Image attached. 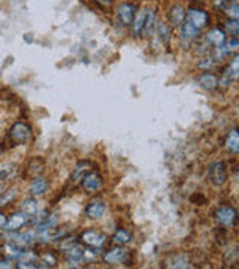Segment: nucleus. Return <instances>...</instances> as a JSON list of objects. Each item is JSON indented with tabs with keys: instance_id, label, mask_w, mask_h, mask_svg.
Masks as SVG:
<instances>
[{
	"instance_id": "obj_11",
	"label": "nucleus",
	"mask_w": 239,
	"mask_h": 269,
	"mask_svg": "<svg viewBox=\"0 0 239 269\" xmlns=\"http://www.w3.org/2000/svg\"><path fill=\"white\" fill-rule=\"evenodd\" d=\"M167 21L173 27H179L185 21V9L181 4H173L167 12Z\"/></svg>"
},
{
	"instance_id": "obj_22",
	"label": "nucleus",
	"mask_w": 239,
	"mask_h": 269,
	"mask_svg": "<svg viewBox=\"0 0 239 269\" xmlns=\"http://www.w3.org/2000/svg\"><path fill=\"white\" fill-rule=\"evenodd\" d=\"M66 254H67V260H69V262L79 263V262H82L84 257H85V250H82V248L76 244L75 247H72L70 250H67Z\"/></svg>"
},
{
	"instance_id": "obj_4",
	"label": "nucleus",
	"mask_w": 239,
	"mask_h": 269,
	"mask_svg": "<svg viewBox=\"0 0 239 269\" xmlns=\"http://www.w3.org/2000/svg\"><path fill=\"white\" fill-rule=\"evenodd\" d=\"M136 4L134 3H128V1H124L121 3L118 7H117V12H115V18H117V24L120 27H128L136 15Z\"/></svg>"
},
{
	"instance_id": "obj_21",
	"label": "nucleus",
	"mask_w": 239,
	"mask_h": 269,
	"mask_svg": "<svg viewBox=\"0 0 239 269\" xmlns=\"http://www.w3.org/2000/svg\"><path fill=\"white\" fill-rule=\"evenodd\" d=\"M167 266L169 268H188V257L185 254H173L167 259Z\"/></svg>"
},
{
	"instance_id": "obj_10",
	"label": "nucleus",
	"mask_w": 239,
	"mask_h": 269,
	"mask_svg": "<svg viewBox=\"0 0 239 269\" xmlns=\"http://www.w3.org/2000/svg\"><path fill=\"white\" fill-rule=\"evenodd\" d=\"M30 220V215L27 214V212H24V211H19V212H16V214H13L7 221H6V224H4V229L6 230H9V232H13V230H18V229H21L27 221Z\"/></svg>"
},
{
	"instance_id": "obj_25",
	"label": "nucleus",
	"mask_w": 239,
	"mask_h": 269,
	"mask_svg": "<svg viewBox=\"0 0 239 269\" xmlns=\"http://www.w3.org/2000/svg\"><path fill=\"white\" fill-rule=\"evenodd\" d=\"M21 211L27 212L30 217L36 215L37 214V202L34 199H27L22 202V206H21Z\"/></svg>"
},
{
	"instance_id": "obj_16",
	"label": "nucleus",
	"mask_w": 239,
	"mask_h": 269,
	"mask_svg": "<svg viewBox=\"0 0 239 269\" xmlns=\"http://www.w3.org/2000/svg\"><path fill=\"white\" fill-rule=\"evenodd\" d=\"M155 27H157V13H155V10L148 9V12H146V18H145V25H143L142 36H143V37H149V36L154 33Z\"/></svg>"
},
{
	"instance_id": "obj_32",
	"label": "nucleus",
	"mask_w": 239,
	"mask_h": 269,
	"mask_svg": "<svg viewBox=\"0 0 239 269\" xmlns=\"http://www.w3.org/2000/svg\"><path fill=\"white\" fill-rule=\"evenodd\" d=\"M6 221H7V220H6V217H4V215H3V214L0 212V227H4Z\"/></svg>"
},
{
	"instance_id": "obj_24",
	"label": "nucleus",
	"mask_w": 239,
	"mask_h": 269,
	"mask_svg": "<svg viewBox=\"0 0 239 269\" xmlns=\"http://www.w3.org/2000/svg\"><path fill=\"white\" fill-rule=\"evenodd\" d=\"M233 81L238 78V75H239V57L235 54L233 57H232V60H230V63H229V66L226 67V70H224Z\"/></svg>"
},
{
	"instance_id": "obj_8",
	"label": "nucleus",
	"mask_w": 239,
	"mask_h": 269,
	"mask_svg": "<svg viewBox=\"0 0 239 269\" xmlns=\"http://www.w3.org/2000/svg\"><path fill=\"white\" fill-rule=\"evenodd\" d=\"M81 184H82V187H84L88 193H96V191H99V190L102 188L103 179H102V176H100L99 173L90 170V172L82 178Z\"/></svg>"
},
{
	"instance_id": "obj_23",
	"label": "nucleus",
	"mask_w": 239,
	"mask_h": 269,
	"mask_svg": "<svg viewBox=\"0 0 239 269\" xmlns=\"http://www.w3.org/2000/svg\"><path fill=\"white\" fill-rule=\"evenodd\" d=\"M112 241L117 244V245H125L131 241V235L125 230V229H118L114 236H112Z\"/></svg>"
},
{
	"instance_id": "obj_20",
	"label": "nucleus",
	"mask_w": 239,
	"mask_h": 269,
	"mask_svg": "<svg viewBox=\"0 0 239 269\" xmlns=\"http://www.w3.org/2000/svg\"><path fill=\"white\" fill-rule=\"evenodd\" d=\"M48 188V182L45 178H34L30 184V194L31 196H42Z\"/></svg>"
},
{
	"instance_id": "obj_1",
	"label": "nucleus",
	"mask_w": 239,
	"mask_h": 269,
	"mask_svg": "<svg viewBox=\"0 0 239 269\" xmlns=\"http://www.w3.org/2000/svg\"><path fill=\"white\" fill-rule=\"evenodd\" d=\"M208 178L212 185L221 187L227 182L229 179V170L224 161H214L208 167Z\"/></svg>"
},
{
	"instance_id": "obj_12",
	"label": "nucleus",
	"mask_w": 239,
	"mask_h": 269,
	"mask_svg": "<svg viewBox=\"0 0 239 269\" xmlns=\"http://www.w3.org/2000/svg\"><path fill=\"white\" fill-rule=\"evenodd\" d=\"M105 211H106V205H105V202H102V200H93V202H90L87 206H85V215H87V218H91V220H97V218H100L103 214H105Z\"/></svg>"
},
{
	"instance_id": "obj_33",
	"label": "nucleus",
	"mask_w": 239,
	"mask_h": 269,
	"mask_svg": "<svg viewBox=\"0 0 239 269\" xmlns=\"http://www.w3.org/2000/svg\"><path fill=\"white\" fill-rule=\"evenodd\" d=\"M0 268H12L9 262H0Z\"/></svg>"
},
{
	"instance_id": "obj_29",
	"label": "nucleus",
	"mask_w": 239,
	"mask_h": 269,
	"mask_svg": "<svg viewBox=\"0 0 239 269\" xmlns=\"http://www.w3.org/2000/svg\"><path fill=\"white\" fill-rule=\"evenodd\" d=\"M6 250H7V254L13 259H18V257H22L25 256V251L19 247H15V245H6Z\"/></svg>"
},
{
	"instance_id": "obj_27",
	"label": "nucleus",
	"mask_w": 239,
	"mask_h": 269,
	"mask_svg": "<svg viewBox=\"0 0 239 269\" xmlns=\"http://www.w3.org/2000/svg\"><path fill=\"white\" fill-rule=\"evenodd\" d=\"M214 66H215V58H214V57H202V60H200L199 64H197V67L202 69L203 72L211 70Z\"/></svg>"
},
{
	"instance_id": "obj_9",
	"label": "nucleus",
	"mask_w": 239,
	"mask_h": 269,
	"mask_svg": "<svg viewBox=\"0 0 239 269\" xmlns=\"http://www.w3.org/2000/svg\"><path fill=\"white\" fill-rule=\"evenodd\" d=\"M227 40L226 31L220 27H214L206 33V42L212 46V48H218L221 45H224Z\"/></svg>"
},
{
	"instance_id": "obj_18",
	"label": "nucleus",
	"mask_w": 239,
	"mask_h": 269,
	"mask_svg": "<svg viewBox=\"0 0 239 269\" xmlns=\"http://www.w3.org/2000/svg\"><path fill=\"white\" fill-rule=\"evenodd\" d=\"M154 33H155V36L158 37V40H160L163 45H169L170 37H172V28H170L169 24H166V22H158L157 27H155V30H154Z\"/></svg>"
},
{
	"instance_id": "obj_15",
	"label": "nucleus",
	"mask_w": 239,
	"mask_h": 269,
	"mask_svg": "<svg viewBox=\"0 0 239 269\" xmlns=\"http://www.w3.org/2000/svg\"><path fill=\"white\" fill-rule=\"evenodd\" d=\"M197 84H199L200 88L211 91V90L218 87V78H217V75H214L211 72H205L197 78Z\"/></svg>"
},
{
	"instance_id": "obj_31",
	"label": "nucleus",
	"mask_w": 239,
	"mask_h": 269,
	"mask_svg": "<svg viewBox=\"0 0 239 269\" xmlns=\"http://www.w3.org/2000/svg\"><path fill=\"white\" fill-rule=\"evenodd\" d=\"M212 1V6L217 9V10H223L224 12V9L232 3V0H211Z\"/></svg>"
},
{
	"instance_id": "obj_5",
	"label": "nucleus",
	"mask_w": 239,
	"mask_h": 269,
	"mask_svg": "<svg viewBox=\"0 0 239 269\" xmlns=\"http://www.w3.org/2000/svg\"><path fill=\"white\" fill-rule=\"evenodd\" d=\"M9 136H10V140L15 143V145H22V143H27L31 137V129L28 124L22 123V121H18L15 123L12 127H10V132H9Z\"/></svg>"
},
{
	"instance_id": "obj_17",
	"label": "nucleus",
	"mask_w": 239,
	"mask_h": 269,
	"mask_svg": "<svg viewBox=\"0 0 239 269\" xmlns=\"http://www.w3.org/2000/svg\"><path fill=\"white\" fill-rule=\"evenodd\" d=\"M90 166H91V163H90V161H87V160H85V161H79V163L75 166L73 172H72V178H70V179H72V182H73V184L81 182V181H82V178H84V176L90 172V169H91Z\"/></svg>"
},
{
	"instance_id": "obj_19",
	"label": "nucleus",
	"mask_w": 239,
	"mask_h": 269,
	"mask_svg": "<svg viewBox=\"0 0 239 269\" xmlns=\"http://www.w3.org/2000/svg\"><path fill=\"white\" fill-rule=\"evenodd\" d=\"M226 148L232 154H236L239 151V133L238 129H232L229 134L226 136Z\"/></svg>"
},
{
	"instance_id": "obj_2",
	"label": "nucleus",
	"mask_w": 239,
	"mask_h": 269,
	"mask_svg": "<svg viewBox=\"0 0 239 269\" xmlns=\"http://www.w3.org/2000/svg\"><path fill=\"white\" fill-rule=\"evenodd\" d=\"M238 212L232 205H221L214 211V220L224 226V227H233L236 224Z\"/></svg>"
},
{
	"instance_id": "obj_13",
	"label": "nucleus",
	"mask_w": 239,
	"mask_h": 269,
	"mask_svg": "<svg viewBox=\"0 0 239 269\" xmlns=\"http://www.w3.org/2000/svg\"><path fill=\"white\" fill-rule=\"evenodd\" d=\"M179 28H181V37H182L184 40H190V42L199 39V36H200V33H202L200 28H197L194 24H191V22L187 21V19L179 25Z\"/></svg>"
},
{
	"instance_id": "obj_28",
	"label": "nucleus",
	"mask_w": 239,
	"mask_h": 269,
	"mask_svg": "<svg viewBox=\"0 0 239 269\" xmlns=\"http://www.w3.org/2000/svg\"><path fill=\"white\" fill-rule=\"evenodd\" d=\"M224 12H226V15H227L229 18L238 19V18H239V6H238V3L232 1V3L224 9Z\"/></svg>"
},
{
	"instance_id": "obj_3",
	"label": "nucleus",
	"mask_w": 239,
	"mask_h": 269,
	"mask_svg": "<svg viewBox=\"0 0 239 269\" xmlns=\"http://www.w3.org/2000/svg\"><path fill=\"white\" fill-rule=\"evenodd\" d=\"M185 19L190 21L191 24H194V25H196L197 28H200V30L206 28V27L211 24V15H209V12L205 10V9H202V7H194V6H191V7H188V9L185 10Z\"/></svg>"
},
{
	"instance_id": "obj_14",
	"label": "nucleus",
	"mask_w": 239,
	"mask_h": 269,
	"mask_svg": "<svg viewBox=\"0 0 239 269\" xmlns=\"http://www.w3.org/2000/svg\"><path fill=\"white\" fill-rule=\"evenodd\" d=\"M146 12H148V9H142V10H139L136 15H134V18H133V21H131V33H133V36L134 37H142V31H143V25H145V18H146Z\"/></svg>"
},
{
	"instance_id": "obj_6",
	"label": "nucleus",
	"mask_w": 239,
	"mask_h": 269,
	"mask_svg": "<svg viewBox=\"0 0 239 269\" xmlns=\"http://www.w3.org/2000/svg\"><path fill=\"white\" fill-rule=\"evenodd\" d=\"M79 241L90 248H100L106 242V235L99 230L90 229V230H84L79 235Z\"/></svg>"
},
{
	"instance_id": "obj_30",
	"label": "nucleus",
	"mask_w": 239,
	"mask_h": 269,
	"mask_svg": "<svg viewBox=\"0 0 239 269\" xmlns=\"http://www.w3.org/2000/svg\"><path fill=\"white\" fill-rule=\"evenodd\" d=\"M78 242H76V239L75 238H61V242H60V248L66 253L67 250H70L72 247H75Z\"/></svg>"
},
{
	"instance_id": "obj_7",
	"label": "nucleus",
	"mask_w": 239,
	"mask_h": 269,
	"mask_svg": "<svg viewBox=\"0 0 239 269\" xmlns=\"http://www.w3.org/2000/svg\"><path fill=\"white\" fill-rule=\"evenodd\" d=\"M125 259H127V251L121 248V245H117L103 254V260L108 265H120V263H124Z\"/></svg>"
},
{
	"instance_id": "obj_26",
	"label": "nucleus",
	"mask_w": 239,
	"mask_h": 269,
	"mask_svg": "<svg viewBox=\"0 0 239 269\" xmlns=\"http://www.w3.org/2000/svg\"><path fill=\"white\" fill-rule=\"evenodd\" d=\"M224 28H226V31H227L232 37H236L238 33H239V22H238V19L229 18V19L224 22Z\"/></svg>"
}]
</instances>
